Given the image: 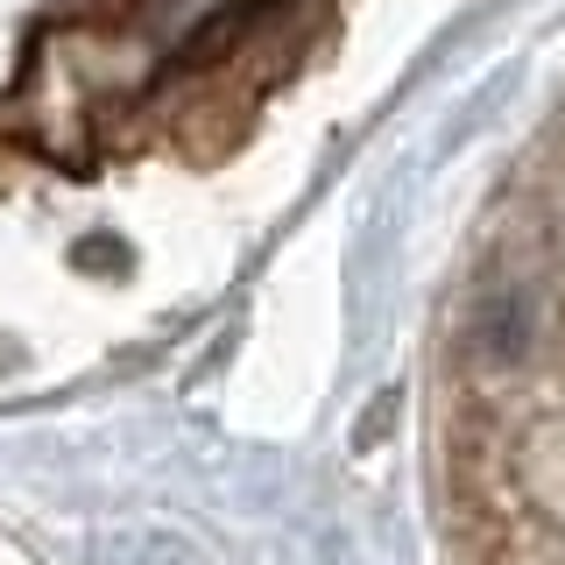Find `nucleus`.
Masks as SVG:
<instances>
[{
  "label": "nucleus",
  "instance_id": "nucleus-1",
  "mask_svg": "<svg viewBox=\"0 0 565 565\" xmlns=\"http://www.w3.org/2000/svg\"><path fill=\"white\" fill-rule=\"evenodd\" d=\"M431 488L438 565H565V199L459 297Z\"/></svg>",
  "mask_w": 565,
  "mask_h": 565
}]
</instances>
